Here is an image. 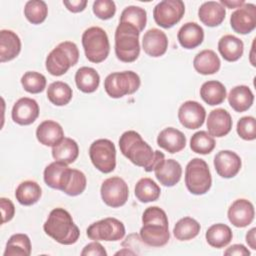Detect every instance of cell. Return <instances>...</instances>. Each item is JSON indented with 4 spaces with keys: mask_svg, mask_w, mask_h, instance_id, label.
I'll return each instance as SVG.
<instances>
[{
    "mask_svg": "<svg viewBox=\"0 0 256 256\" xmlns=\"http://www.w3.org/2000/svg\"><path fill=\"white\" fill-rule=\"evenodd\" d=\"M238 135L247 141H252L256 138V120L253 116H244L237 122Z\"/></svg>",
    "mask_w": 256,
    "mask_h": 256,
    "instance_id": "44",
    "label": "cell"
},
{
    "mask_svg": "<svg viewBox=\"0 0 256 256\" xmlns=\"http://www.w3.org/2000/svg\"><path fill=\"white\" fill-rule=\"evenodd\" d=\"M101 198L103 202L112 208L123 206L129 196L127 183L120 177L114 176L103 181L100 188Z\"/></svg>",
    "mask_w": 256,
    "mask_h": 256,
    "instance_id": "12",
    "label": "cell"
},
{
    "mask_svg": "<svg viewBox=\"0 0 256 256\" xmlns=\"http://www.w3.org/2000/svg\"><path fill=\"white\" fill-rule=\"evenodd\" d=\"M43 175L46 185L63 191L69 182L71 168L68 167V164L55 160L45 168Z\"/></svg>",
    "mask_w": 256,
    "mask_h": 256,
    "instance_id": "18",
    "label": "cell"
},
{
    "mask_svg": "<svg viewBox=\"0 0 256 256\" xmlns=\"http://www.w3.org/2000/svg\"><path fill=\"white\" fill-rule=\"evenodd\" d=\"M232 118L229 112L223 108L212 110L207 119L208 133L212 137L226 136L232 129Z\"/></svg>",
    "mask_w": 256,
    "mask_h": 256,
    "instance_id": "20",
    "label": "cell"
},
{
    "mask_svg": "<svg viewBox=\"0 0 256 256\" xmlns=\"http://www.w3.org/2000/svg\"><path fill=\"white\" fill-rule=\"evenodd\" d=\"M241 166V158L233 151L221 150L214 157L215 170L222 178H232L236 176Z\"/></svg>",
    "mask_w": 256,
    "mask_h": 256,
    "instance_id": "16",
    "label": "cell"
},
{
    "mask_svg": "<svg viewBox=\"0 0 256 256\" xmlns=\"http://www.w3.org/2000/svg\"><path fill=\"white\" fill-rule=\"evenodd\" d=\"M157 144L167 152L174 154L185 148L186 137L180 130L173 127H167L158 134Z\"/></svg>",
    "mask_w": 256,
    "mask_h": 256,
    "instance_id": "21",
    "label": "cell"
},
{
    "mask_svg": "<svg viewBox=\"0 0 256 256\" xmlns=\"http://www.w3.org/2000/svg\"><path fill=\"white\" fill-rule=\"evenodd\" d=\"M79 155V147L75 140L64 137L57 145L52 147V156L56 161L66 164L73 163Z\"/></svg>",
    "mask_w": 256,
    "mask_h": 256,
    "instance_id": "32",
    "label": "cell"
},
{
    "mask_svg": "<svg viewBox=\"0 0 256 256\" xmlns=\"http://www.w3.org/2000/svg\"><path fill=\"white\" fill-rule=\"evenodd\" d=\"M143 226L139 235L143 243L151 247H161L170 239L168 217L163 209L158 206L146 208L142 215Z\"/></svg>",
    "mask_w": 256,
    "mask_h": 256,
    "instance_id": "2",
    "label": "cell"
},
{
    "mask_svg": "<svg viewBox=\"0 0 256 256\" xmlns=\"http://www.w3.org/2000/svg\"><path fill=\"white\" fill-rule=\"evenodd\" d=\"M92 9L96 17L102 20L112 18L116 13V5L112 0H96Z\"/></svg>",
    "mask_w": 256,
    "mask_h": 256,
    "instance_id": "45",
    "label": "cell"
},
{
    "mask_svg": "<svg viewBox=\"0 0 256 256\" xmlns=\"http://www.w3.org/2000/svg\"><path fill=\"white\" fill-rule=\"evenodd\" d=\"M205 118V108L197 101L188 100L179 107L178 119L187 129L200 128L203 125Z\"/></svg>",
    "mask_w": 256,
    "mask_h": 256,
    "instance_id": "14",
    "label": "cell"
},
{
    "mask_svg": "<svg viewBox=\"0 0 256 256\" xmlns=\"http://www.w3.org/2000/svg\"><path fill=\"white\" fill-rule=\"evenodd\" d=\"M48 14L47 4L42 0L27 1L24 7V15L32 24H41L45 21Z\"/></svg>",
    "mask_w": 256,
    "mask_h": 256,
    "instance_id": "40",
    "label": "cell"
},
{
    "mask_svg": "<svg viewBox=\"0 0 256 256\" xmlns=\"http://www.w3.org/2000/svg\"><path fill=\"white\" fill-rule=\"evenodd\" d=\"M82 46L86 58L92 63H101L109 55L110 43L108 35L101 27L93 26L82 34Z\"/></svg>",
    "mask_w": 256,
    "mask_h": 256,
    "instance_id": "6",
    "label": "cell"
},
{
    "mask_svg": "<svg viewBox=\"0 0 256 256\" xmlns=\"http://www.w3.org/2000/svg\"><path fill=\"white\" fill-rule=\"evenodd\" d=\"M120 22L130 24L134 26L139 32H141L147 22V13L145 9L139 6H128L126 7L120 16Z\"/></svg>",
    "mask_w": 256,
    "mask_h": 256,
    "instance_id": "39",
    "label": "cell"
},
{
    "mask_svg": "<svg viewBox=\"0 0 256 256\" xmlns=\"http://www.w3.org/2000/svg\"><path fill=\"white\" fill-rule=\"evenodd\" d=\"M140 84V77L133 71L114 72L105 78L104 89L108 96L117 99L135 93Z\"/></svg>",
    "mask_w": 256,
    "mask_h": 256,
    "instance_id": "8",
    "label": "cell"
},
{
    "mask_svg": "<svg viewBox=\"0 0 256 256\" xmlns=\"http://www.w3.org/2000/svg\"><path fill=\"white\" fill-rule=\"evenodd\" d=\"M0 207L2 214V224L10 221L15 215V206L13 202L5 197L0 198Z\"/></svg>",
    "mask_w": 256,
    "mask_h": 256,
    "instance_id": "46",
    "label": "cell"
},
{
    "mask_svg": "<svg viewBox=\"0 0 256 256\" xmlns=\"http://www.w3.org/2000/svg\"><path fill=\"white\" fill-rule=\"evenodd\" d=\"M154 173L160 184L166 187H172L180 181L182 176V167L176 160L167 159L155 168Z\"/></svg>",
    "mask_w": 256,
    "mask_h": 256,
    "instance_id": "23",
    "label": "cell"
},
{
    "mask_svg": "<svg viewBox=\"0 0 256 256\" xmlns=\"http://www.w3.org/2000/svg\"><path fill=\"white\" fill-rule=\"evenodd\" d=\"M254 101V95L251 89L246 85H238L233 87L228 94V102L236 112H244L248 110Z\"/></svg>",
    "mask_w": 256,
    "mask_h": 256,
    "instance_id": "29",
    "label": "cell"
},
{
    "mask_svg": "<svg viewBox=\"0 0 256 256\" xmlns=\"http://www.w3.org/2000/svg\"><path fill=\"white\" fill-rule=\"evenodd\" d=\"M255 211L253 204L247 199H237L229 207L227 216L232 225L243 228L252 223Z\"/></svg>",
    "mask_w": 256,
    "mask_h": 256,
    "instance_id": "17",
    "label": "cell"
},
{
    "mask_svg": "<svg viewBox=\"0 0 256 256\" xmlns=\"http://www.w3.org/2000/svg\"><path fill=\"white\" fill-rule=\"evenodd\" d=\"M65 7L73 13H78L83 11L86 8L87 0H72V1H63Z\"/></svg>",
    "mask_w": 256,
    "mask_h": 256,
    "instance_id": "49",
    "label": "cell"
},
{
    "mask_svg": "<svg viewBox=\"0 0 256 256\" xmlns=\"http://www.w3.org/2000/svg\"><path fill=\"white\" fill-rule=\"evenodd\" d=\"M81 255L82 256H107V252L105 250V248L97 241L88 243L83 250L81 251Z\"/></svg>",
    "mask_w": 256,
    "mask_h": 256,
    "instance_id": "47",
    "label": "cell"
},
{
    "mask_svg": "<svg viewBox=\"0 0 256 256\" xmlns=\"http://www.w3.org/2000/svg\"><path fill=\"white\" fill-rule=\"evenodd\" d=\"M214 138L206 131H198L191 136L190 148L193 152L206 155L211 153L215 148Z\"/></svg>",
    "mask_w": 256,
    "mask_h": 256,
    "instance_id": "41",
    "label": "cell"
},
{
    "mask_svg": "<svg viewBox=\"0 0 256 256\" xmlns=\"http://www.w3.org/2000/svg\"><path fill=\"white\" fill-rule=\"evenodd\" d=\"M230 25L238 34H248L256 27V6L245 3L235 10L230 17Z\"/></svg>",
    "mask_w": 256,
    "mask_h": 256,
    "instance_id": "13",
    "label": "cell"
},
{
    "mask_svg": "<svg viewBox=\"0 0 256 256\" xmlns=\"http://www.w3.org/2000/svg\"><path fill=\"white\" fill-rule=\"evenodd\" d=\"M142 47L147 55L151 57H160L167 51L168 38L162 30L151 28L143 35Z\"/></svg>",
    "mask_w": 256,
    "mask_h": 256,
    "instance_id": "19",
    "label": "cell"
},
{
    "mask_svg": "<svg viewBox=\"0 0 256 256\" xmlns=\"http://www.w3.org/2000/svg\"><path fill=\"white\" fill-rule=\"evenodd\" d=\"M21 51V40L12 30L2 29L0 31V62L13 60Z\"/></svg>",
    "mask_w": 256,
    "mask_h": 256,
    "instance_id": "24",
    "label": "cell"
},
{
    "mask_svg": "<svg viewBox=\"0 0 256 256\" xmlns=\"http://www.w3.org/2000/svg\"><path fill=\"white\" fill-rule=\"evenodd\" d=\"M115 255H135L134 252L128 250V249H123L121 251H118L115 253Z\"/></svg>",
    "mask_w": 256,
    "mask_h": 256,
    "instance_id": "52",
    "label": "cell"
},
{
    "mask_svg": "<svg viewBox=\"0 0 256 256\" xmlns=\"http://www.w3.org/2000/svg\"><path fill=\"white\" fill-rule=\"evenodd\" d=\"M42 195L40 185L32 180L21 182L15 191L16 200L24 206H31L38 202Z\"/></svg>",
    "mask_w": 256,
    "mask_h": 256,
    "instance_id": "33",
    "label": "cell"
},
{
    "mask_svg": "<svg viewBox=\"0 0 256 256\" xmlns=\"http://www.w3.org/2000/svg\"><path fill=\"white\" fill-rule=\"evenodd\" d=\"M71 87L62 81H55L47 88V98L55 106H65L72 99Z\"/></svg>",
    "mask_w": 256,
    "mask_h": 256,
    "instance_id": "36",
    "label": "cell"
},
{
    "mask_svg": "<svg viewBox=\"0 0 256 256\" xmlns=\"http://www.w3.org/2000/svg\"><path fill=\"white\" fill-rule=\"evenodd\" d=\"M44 232L62 245H71L77 242L80 231L74 223L70 213L64 208H54L43 225Z\"/></svg>",
    "mask_w": 256,
    "mask_h": 256,
    "instance_id": "3",
    "label": "cell"
},
{
    "mask_svg": "<svg viewBox=\"0 0 256 256\" xmlns=\"http://www.w3.org/2000/svg\"><path fill=\"white\" fill-rule=\"evenodd\" d=\"M255 233H256V228H252L250 229L247 233H246V242L249 245V247L253 250L256 249V237H255Z\"/></svg>",
    "mask_w": 256,
    "mask_h": 256,
    "instance_id": "50",
    "label": "cell"
},
{
    "mask_svg": "<svg viewBox=\"0 0 256 256\" xmlns=\"http://www.w3.org/2000/svg\"><path fill=\"white\" fill-rule=\"evenodd\" d=\"M205 238L210 246L214 248H223L231 242L233 234L228 225L217 223L213 224L207 229Z\"/></svg>",
    "mask_w": 256,
    "mask_h": 256,
    "instance_id": "34",
    "label": "cell"
},
{
    "mask_svg": "<svg viewBox=\"0 0 256 256\" xmlns=\"http://www.w3.org/2000/svg\"><path fill=\"white\" fill-rule=\"evenodd\" d=\"M92 164L102 173H110L116 167V148L109 139H97L89 148Z\"/></svg>",
    "mask_w": 256,
    "mask_h": 256,
    "instance_id": "9",
    "label": "cell"
},
{
    "mask_svg": "<svg viewBox=\"0 0 256 256\" xmlns=\"http://www.w3.org/2000/svg\"><path fill=\"white\" fill-rule=\"evenodd\" d=\"M218 51L224 60L235 62L243 55L244 44L238 37L227 34L222 36L218 41Z\"/></svg>",
    "mask_w": 256,
    "mask_h": 256,
    "instance_id": "27",
    "label": "cell"
},
{
    "mask_svg": "<svg viewBox=\"0 0 256 256\" xmlns=\"http://www.w3.org/2000/svg\"><path fill=\"white\" fill-rule=\"evenodd\" d=\"M140 32L132 25L119 22L115 30V54L125 63L134 62L140 54Z\"/></svg>",
    "mask_w": 256,
    "mask_h": 256,
    "instance_id": "4",
    "label": "cell"
},
{
    "mask_svg": "<svg viewBox=\"0 0 256 256\" xmlns=\"http://www.w3.org/2000/svg\"><path fill=\"white\" fill-rule=\"evenodd\" d=\"M119 148L128 160L144 168L146 172L154 171L165 160V155L161 151H153L152 147L134 130L125 131L120 136Z\"/></svg>",
    "mask_w": 256,
    "mask_h": 256,
    "instance_id": "1",
    "label": "cell"
},
{
    "mask_svg": "<svg viewBox=\"0 0 256 256\" xmlns=\"http://www.w3.org/2000/svg\"><path fill=\"white\" fill-rule=\"evenodd\" d=\"M86 234L94 241H118L125 235V226L120 220L107 217L92 223L87 228Z\"/></svg>",
    "mask_w": 256,
    "mask_h": 256,
    "instance_id": "10",
    "label": "cell"
},
{
    "mask_svg": "<svg viewBox=\"0 0 256 256\" xmlns=\"http://www.w3.org/2000/svg\"><path fill=\"white\" fill-rule=\"evenodd\" d=\"M185 185L194 195L207 193L212 185V177L208 164L200 158H193L185 168Z\"/></svg>",
    "mask_w": 256,
    "mask_h": 256,
    "instance_id": "7",
    "label": "cell"
},
{
    "mask_svg": "<svg viewBox=\"0 0 256 256\" xmlns=\"http://www.w3.org/2000/svg\"><path fill=\"white\" fill-rule=\"evenodd\" d=\"M185 13V5L181 0H163L153 9V18L157 25L168 29L177 24Z\"/></svg>",
    "mask_w": 256,
    "mask_h": 256,
    "instance_id": "11",
    "label": "cell"
},
{
    "mask_svg": "<svg viewBox=\"0 0 256 256\" xmlns=\"http://www.w3.org/2000/svg\"><path fill=\"white\" fill-rule=\"evenodd\" d=\"M11 116L13 121L19 125H30L39 116V105L32 98L22 97L13 105Z\"/></svg>",
    "mask_w": 256,
    "mask_h": 256,
    "instance_id": "15",
    "label": "cell"
},
{
    "mask_svg": "<svg viewBox=\"0 0 256 256\" xmlns=\"http://www.w3.org/2000/svg\"><path fill=\"white\" fill-rule=\"evenodd\" d=\"M31 254V241L26 234L12 235L6 243L4 256H29Z\"/></svg>",
    "mask_w": 256,
    "mask_h": 256,
    "instance_id": "35",
    "label": "cell"
},
{
    "mask_svg": "<svg viewBox=\"0 0 256 256\" xmlns=\"http://www.w3.org/2000/svg\"><path fill=\"white\" fill-rule=\"evenodd\" d=\"M224 255H236V256H249L250 251L242 244H234L228 247L224 251Z\"/></svg>",
    "mask_w": 256,
    "mask_h": 256,
    "instance_id": "48",
    "label": "cell"
},
{
    "mask_svg": "<svg viewBox=\"0 0 256 256\" xmlns=\"http://www.w3.org/2000/svg\"><path fill=\"white\" fill-rule=\"evenodd\" d=\"M200 96L208 105L215 106L224 102L227 92L225 86L216 80H209L202 84L200 88Z\"/></svg>",
    "mask_w": 256,
    "mask_h": 256,
    "instance_id": "30",
    "label": "cell"
},
{
    "mask_svg": "<svg viewBox=\"0 0 256 256\" xmlns=\"http://www.w3.org/2000/svg\"><path fill=\"white\" fill-rule=\"evenodd\" d=\"M222 6L227 7V8H239L242 5L245 4V2L243 0H235V1H231V0H220L219 2Z\"/></svg>",
    "mask_w": 256,
    "mask_h": 256,
    "instance_id": "51",
    "label": "cell"
},
{
    "mask_svg": "<svg viewBox=\"0 0 256 256\" xmlns=\"http://www.w3.org/2000/svg\"><path fill=\"white\" fill-rule=\"evenodd\" d=\"M79 50L77 45L71 41H64L58 44L46 57V70L53 76L65 74L70 67L77 64Z\"/></svg>",
    "mask_w": 256,
    "mask_h": 256,
    "instance_id": "5",
    "label": "cell"
},
{
    "mask_svg": "<svg viewBox=\"0 0 256 256\" xmlns=\"http://www.w3.org/2000/svg\"><path fill=\"white\" fill-rule=\"evenodd\" d=\"M220 59L218 55L210 49H205L196 54L193 60L194 69L202 75L215 74L220 69Z\"/></svg>",
    "mask_w": 256,
    "mask_h": 256,
    "instance_id": "28",
    "label": "cell"
},
{
    "mask_svg": "<svg viewBox=\"0 0 256 256\" xmlns=\"http://www.w3.org/2000/svg\"><path fill=\"white\" fill-rule=\"evenodd\" d=\"M36 138L42 145L53 147L64 138V131L59 123L53 120H45L37 127Z\"/></svg>",
    "mask_w": 256,
    "mask_h": 256,
    "instance_id": "22",
    "label": "cell"
},
{
    "mask_svg": "<svg viewBox=\"0 0 256 256\" xmlns=\"http://www.w3.org/2000/svg\"><path fill=\"white\" fill-rule=\"evenodd\" d=\"M75 83L80 91L93 93L99 86L100 76L94 68L83 66L75 73Z\"/></svg>",
    "mask_w": 256,
    "mask_h": 256,
    "instance_id": "31",
    "label": "cell"
},
{
    "mask_svg": "<svg viewBox=\"0 0 256 256\" xmlns=\"http://www.w3.org/2000/svg\"><path fill=\"white\" fill-rule=\"evenodd\" d=\"M200 229V224L194 218L183 217L175 224L173 235L179 241H187L195 238L199 234Z\"/></svg>",
    "mask_w": 256,
    "mask_h": 256,
    "instance_id": "38",
    "label": "cell"
},
{
    "mask_svg": "<svg viewBox=\"0 0 256 256\" xmlns=\"http://www.w3.org/2000/svg\"><path fill=\"white\" fill-rule=\"evenodd\" d=\"M226 15L225 7L216 1L204 2L198 9V17L200 21L208 27H216L220 25Z\"/></svg>",
    "mask_w": 256,
    "mask_h": 256,
    "instance_id": "26",
    "label": "cell"
},
{
    "mask_svg": "<svg viewBox=\"0 0 256 256\" xmlns=\"http://www.w3.org/2000/svg\"><path fill=\"white\" fill-rule=\"evenodd\" d=\"M87 179L85 174L77 169H71V175L68 184L63 192L69 196H78L82 194L86 188Z\"/></svg>",
    "mask_w": 256,
    "mask_h": 256,
    "instance_id": "43",
    "label": "cell"
},
{
    "mask_svg": "<svg viewBox=\"0 0 256 256\" xmlns=\"http://www.w3.org/2000/svg\"><path fill=\"white\" fill-rule=\"evenodd\" d=\"M177 39L183 48L194 49L203 42L204 30L195 22H187L179 29Z\"/></svg>",
    "mask_w": 256,
    "mask_h": 256,
    "instance_id": "25",
    "label": "cell"
},
{
    "mask_svg": "<svg viewBox=\"0 0 256 256\" xmlns=\"http://www.w3.org/2000/svg\"><path fill=\"white\" fill-rule=\"evenodd\" d=\"M21 84L28 93L38 94L46 87V77L39 72L28 71L21 77Z\"/></svg>",
    "mask_w": 256,
    "mask_h": 256,
    "instance_id": "42",
    "label": "cell"
},
{
    "mask_svg": "<svg viewBox=\"0 0 256 256\" xmlns=\"http://www.w3.org/2000/svg\"><path fill=\"white\" fill-rule=\"evenodd\" d=\"M160 193V187L151 178H141L135 185V196L142 203L156 201Z\"/></svg>",
    "mask_w": 256,
    "mask_h": 256,
    "instance_id": "37",
    "label": "cell"
}]
</instances>
